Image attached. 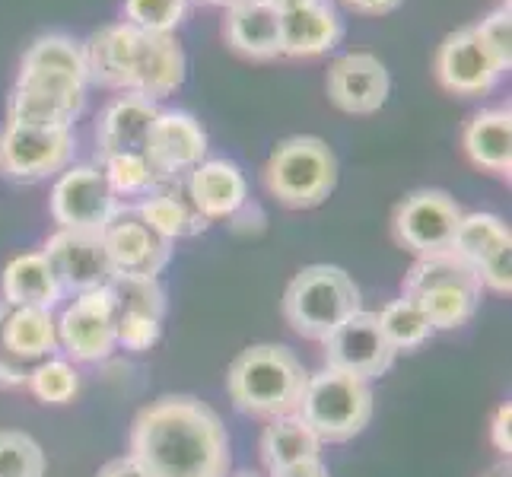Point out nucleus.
I'll use <instances>...</instances> for the list:
<instances>
[{
    "label": "nucleus",
    "mask_w": 512,
    "mask_h": 477,
    "mask_svg": "<svg viewBox=\"0 0 512 477\" xmlns=\"http://www.w3.org/2000/svg\"><path fill=\"white\" fill-rule=\"evenodd\" d=\"M147 477H229L233 452L220 414L194 395H163L131 423V452Z\"/></svg>",
    "instance_id": "nucleus-1"
},
{
    "label": "nucleus",
    "mask_w": 512,
    "mask_h": 477,
    "mask_svg": "<svg viewBox=\"0 0 512 477\" xmlns=\"http://www.w3.org/2000/svg\"><path fill=\"white\" fill-rule=\"evenodd\" d=\"M306 366L284 344L245 347L226 369V395L233 408L249 417L296 414L299 395L306 388Z\"/></svg>",
    "instance_id": "nucleus-2"
},
{
    "label": "nucleus",
    "mask_w": 512,
    "mask_h": 477,
    "mask_svg": "<svg viewBox=\"0 0 512 477\" xmlns=\"http://www.w3.org/2000/svg\"><path fill=\"white\" fill-rule=\"evenodd\" d=\"M363 309V293L353 277L334 264H309L299 271L280 299L284 322L306 341H325L353 312Z\"/></svg>",
    "instance_id": "nucleus-3"
},
{
    "label": "nucleus",
    "mask_w": 512,
    "mask_h": 477,
    "mask_svg": "<svg viewBox=\"0 0 512 477\" xmlns=\"http://www.w3.org/2000/svg\"><path fill=\"white\" fill-rule=\"evenodd\" d=\"M401 296L414 299L423 315L430 318L433 331H455L468 325L474 312H478L484 284L474 274V268L446 252L433 258H417L411 271L404 274Z\"/></svg>",
    "instance_id": "nucleus-4"
},
{
    "label": "nucleus",
    "mask_w": 512,
    "mask_h": 477,
    "mask_svg": "<svg viewBox=\"0 0 512 477\" xmlns=\"http://www.w3.org/2000/svg\"><path fill=\"white\" fill-rule=\"evenodd\" d=\"M334 185H338V156L322 137L296 134L280 140L264 163V188L290 210L325 204Z\"/></svg>",
    "instance_id": "nucleus-5"
},
{
    "label": "nucleus",
    "mask_w": 512,
    "mask_h": 477,
    "mask_svg": "<svg viewBox=\"0 0 512 477\" xmlns=\"http://www.w3.org/2000/svg\"><path fill=\"white\" fill-rule=\"evenodd\" d=\"M296 414L319 436L322 446L347 443V439L360 436L373 420V388L357 376L322 366L319 373H309Z\"/></svg>",
    "instance_id": "nucleus-6"
},
{
    "label": "nucleus",
    "mask_w": 512,
    "mask_h": 477,
    "mask_svg": "<svg viewBox=\"0 0 512 477\" xmlns=\"http://www.w3.org/2000/svg\"><path fill=\"white\" fill-rule=\"evenodd\" d=\"M58 353L55 315L0 299V388H26L32 369Z\"/></svg>",
    "instance_id": "nucleus-7"
},
{
    "label": "nucleus",
    "mask_w": 512,
    "mask_h": 477,
    "mask_svg": "<svg viewBox=\"0 0 512 477\" xmlns=\"http://www.w3.org/2000/svg\"><path fill=\"white\" fill-rule=\"evenodd\" d=\"M462 223V207L443 188H420L404 198L392 214V233L401 249L417 258L452 252V242Z\"/></svg>",
    "instance_id": "nucleus-8"
},
{
    "label": "nucleus",
    "mask_w": 512,
    "mask_h": 477,
    "mask_svg": "<svg viewBox=\"0 0 512 477\" xmlns=\"http://www.w3.org/2000/svg\"><path fill=\"white\" fill-rule=\"evenodd\" d=\"M51 220L58 229H74V233H105V226L118 214V194L105 179L102 166H67L55 188H51Z\"/></svg>",
    "instance_id": "nucleus-9"
},
{
    "label": "nucleus",
    "mask_w": 512,
    "mask_h": 477,
    "mask_svg": "<svg viewBox=\"0 0 512 477\" xmlns=\"http://www.w3.org/2000/svg\"><path fill=\"white\" fill-rule=\"evenodd\" d=\"M74 150V128H29L7 121L0 131V172L16 182H42L61 175Z\"/></svg>",
    "instance_id": "nucleus-10"
},
{
    "label": "nucleus",
    "mask_w": 512,
    "mask_h": 477,
    "mask_svg": "<svg viewBox=\"0 0 512 477\" xmlns=\"http://www.w3.org/2000/svg\"><path fill=\"white\" fill-rule=\"evenodd\" d=\"M115 322H118V312H115L109 287L74 296V303L61 312V318H55L61 353L74 363L109 360L118 347Z\"/></svg>",
    "instance_id": "nucleus-11"
},
{
    "label": "nucleus",
    "mask_w": 512,
    "mask_h": 477,
    "mask_svg": "<svg viewBox=\"0 0 512 477\" xmlns=\"http://www.w3.org/2000/svg\"><path fill=\"white\" fill-rule=\"evenodd\" d=\"M325 347V366L338 369V373L357 376L363 382H373L392 369L398 353L385 341L379 328L376 312H353L344 325L334 328L322 341Z\"/></svg>",
    "instance_id": "nucleus-12"
},
{
    "label": "nucleus",
    "mask_w": 512,
    "mask_h": 477,
    "mask_svg": "<svg viewBox=\"0 0 512 477\" xmlns=\"http://www.w3.org/2000/svg\"><path fill=\"white\" fill-rule=\"evenodd\" d=\"M436 80L446 93L474 99L490 93L500 83L506 70L497 64V58L490 55V48L484 45L478 26H465L449 32L443 45L436 51Z\"/></svg>",
    "instance_id": "nucleus-13"
},
{
    "label": "nucleus",
    "mask_w": 512,
    "mask_h": 477,
    "mask_svg": "<svg viewBox=\"0 0 512 477\" xmlns=\"http://www.w3.org/2000/svg\"><path fill=\"white\" fill-rule=\"evenodd\" d=\"M42 255L64 296L90 293L112 280V264H109V252H105L102 233L58 229L55 236H48Z\"/></svg>",
    "instance_id": "nucleus-14"
},
{
    "label": "nucleus",
    "mask_w": 512,
    "mask_h": 477,
    "mask_svg": "<svg viewBox=\"0 0 512 477\" xmlns=\"http://www.w3.org/2000/svg\"><path fill=\"white\" fill-rule=\"evenodd\" d=\"M112 274L121 277H160L172 258V242L134 214V207H118V214L102 233Z\"/></svg>",
    "instance_id": "nucleus-15"
},
{
    "label": "nucleus",
    "mask_w": 512,
    "mask_h": 477,
    "mask_svg": "<svg viewBox=\"0 0 512 477\" xmlns=\"http://www.w3.org/2000/svg\"><path fill=\"white\" fill-rule=\"evenodd\" d=\"M325 90L331 105H338L341 112L373 115L392 93V77H388V67L376 55L353 51V55H344L331 64Z\"/></svg>",
    "instance_id": "nucleus-16"
},
{
    "label": "nucleus",
    "mask_w": 512,
    "mask_h": 477,
    "mask_svg": "<svg viewBox=\"0 0 512 477\" xmlns=\"http://www.w3.org/2000/svg\"><path fill=\"white\" fill-rule=\"evenodd\" d=\"M147 156L163 179H182L207 159V131L191 112L166 109L153 121Z\"/></svg>",
    "instance_id": "nucleus-17"
},
{
    "label": "nucleus",
    "mask_w": 512,
    "mask_h": 477,
    "mask_svg": "<svg viewBox=\"0 0 512 477\" xmlns=\"http://www.w3.org/2000/svg\"><path fill=\"white\" fill-rule=\"evenodd\" d=\"M185 70H188V61H185V51L175 35L140 32L128 93H137L150 102H160L185 83Z\"/></svg>",
    "instance_id": "nucleus-18"
},
{
    "label": "nucleus",
    "mask_w": 512,
    "mask_h": 477,
    "mask_svg": "<svg viewBox=\"0 0 512 477\" xmlns=\"http://www.w3.org/2000/svg\"><path fill=\"white\" fill-rule=\"evenodd\" d=\"M156 115H160V105L137 93L112 99L99 112V121H96L99 163L112 156H125V153H147Z\"/></svg>",
    "instance_id": "nucleus-19"
},
{
    "label": "nucleus",
    "mask_w": 512,
    "mask_h": 477,
    "mask_svg": "<svg viewBox=\"0 0 512 477\" xmlns=\"http://www.w3.org/2000/svg\"><path fill=\"white\" fill-rule=\"evenodd\" d=\"M185 191L194 210L210 220H229L249 201V182L233 159H204L185 175Z\"/></svg>",
    "instance_id": "nucleus-20"
},
{
    "label": "nucleus",
    "mask_w": 512,
    "mask_h": 477,
    "mask_svg": "<svg viewBox=\"0 0 512 477\" xmlns=\"http://www.w3.org/2000/svg\"><path fill=\"white\" fill-rule=\"evenodd\" d=\"M344 39V20L331 0L280 13V55L319 58L338 48Z\"/></svg>",
    "instance_id": "nucleus-21"
},
{
    "label": "nucleus",
    "mask_w": 512,
    "mask_h": 477,
    "mask_svg": "<svg viewBox=\"0 0 512 477\" xmlns=\"http://www.w3.org/2000/svg\"><path fill=\"white\" fill-rule=\"evenodd\" d=\"M137 29L128 23H112L96 29L83 42L86 58V83L112 86V90H128L131 70H134V51H137Z\"/></svg>",
    "instance_id": "nucleus-22"
},
{
    "label": "nucleus",
    "mask_w": 512,
    "mask_h": 477,
    "mask_svg": "<svg viewBox=\"0 0 512 477\" xmlns=\"http://www.w3.org/2000/svg\"><path fill=\"white\" fill-rule=\"evenodd\" d=\"M134 214L144 220L153 233H160L169 242L182 239V236H198L210 226L188 201L185 182H179V179H166L160 188L150 191L147 198H140L134 204Z\"/></svg>",
    "instance_id": "nucleus-23"
},
{
    "label": "nucleus",
    "mask_w": 512,
    "mask_h": 477,
    "mask_svg": "<svg viewBox=\"0 0 512 477\" xmlns=\"http://www.w3.org/2000/svg\"><path fill=\"white\" fill-rule=\"evenodd\" d=\"M462 147L478 169L509 179L512 172V112L484 109L468 118L462 131Z\"/></svg>",
    "instance_id": "nucleus-24"
},
{
    "label": "nucleus",
    "mask_w": 512,
    "mask_h": 477,
    "mask_svg": "<svg viewBox=\"0 0 512 477\" xmlns=\"http://www.w3.org/2000/svg\"><path fill=\"white\" fill-rule=\"evenodd\" d=\"M226 45L252 61L280 58V13L271 4H245L226 10Z\"/></svg>",
    "instance_id": "nucleus-25"
},
{
    "label": "nucleus",
    "mask_w": 512,
    "mask_h": 477,
    "mask_svg": "<svg viewBox=\"0 0 512 477\" xmlns=\"http://www.w3.org/2000/svg\"><path fill=\"white\" fill-rule=\"evenodd\" d=\"M0 299L10 306H32V309H48L55 312V306L64 299L55 274H51L48 261L42 252H26L16 255L0 277Z\"/></svg>",
    "instance_id": "nucleus-26"
},
{
    "label": "nucleus",
    "mask_w": 512,
    "mask_h": 477,
    "mask_svg": "<svg viewBox=\"0 0 512 477\" xmlns=\"http://www.w3.org/2000/svg\"><path fill=\"white\" fill-rule=\"evenodd\" d=\"M322 458V443L299 414H284L274 417L261 433V462L268 471L293 468L303 462H319Z\"/></svg>",
    "instance_id": "nucleus-27"
},
{
    "label": "nucleus",
    "mask_w": 512,
    "mask_h": 477,
    "mask_svg": "<svg viewBox=\"0 0 512 477\" xmlns=\"http://www.w3.org/2000/svg\"><path fill=\"white\" fill-rule=\"evenodd\" d=\"M83 105L58 99L51 93L29 90V86H13L10 102H7V121L29 128H74L80 118Z\"/></svg>",
    "instance_id": "nucleus-28"
},
{
    "label": "nucleus",
    "mask_w": 512,
    "mask_h": 477,
    "mask_svg": "<svg viewBox=\"0 0 512 477\" xmlns=\"http://www.w3.org/2000/svg\"><path fill=\"white\" fill-rule=\"evenodd\" d=\"M500 249H512V233L497 214H481V210L478 214H462L452 242L455 258H462L468 268H478L481 261Z\"/></svg>",
    "instance_id": "nucleus-29"
},
{
    "label": "nucleus",
    "mask_w": 512,
    "mask_h": 477,
    "mask_svg": "<svg viewBox=\"0 0 512 477\" xmlns=\"http://www.w3.org/2000/svg\"><path fill=\"white\" fill-rule=\"evenodd\" d=\"M376 318H379V328L385 334V341L392 344L395 353H411V350L423 347L433 338L430 318L423 315V309L414 303V299H408V296L385 303L376 312Z\"/></svg>",
    "instance_id": "nucleus-30"
},
{
    "label": "nucleus",
    "mask_w": 512,
    "mask_h": 477,
    "mask_svg": "<svg viewBox=\"0 0 512 477\" xmlns=\"http://www.w3.org/2000/svg\"><path fill=\"white\" fill-rule=\"evenodd\" d=\"M20 70H58V74L77 77L86 83V58H83V42L70 39L61 32L39 35L23 55Z\"/></svg>",
    "instance_id": "nucleus-31"
},
{
    "label": "nucleus",
    "mask_w": 512,
    "mask_h": 477,
    "mask_svg": "<svg viewBox=\"0 0 512 477\" xmlns=\"http://www.w3.org/2000/svg\"><path fill=\"white\" fill-rule=\"evenodd\" d=\"M99 166H102L105 179H109V185L115 188L118 198H147L150 191H156L166 182L147 153L112 156V159H102Z\"/></svg>",
    "instance_id": "nucleus-32"
},
{
    "label": "nucleus",
    "mask_w": 512,
    "mask_h": 477,
    "mask_svg": "<svg viewBox=\"0 0 512 477\" xmlns=\"http://www.w3.org/2000/svg\"><path fill=\"white\" fill-rule=\"evenodd\" d=\"M112 293V303L115 312H134V315H150V318H160L166 315V290L160 284V277H121L112 274L109 284Z\"/></svg>",
    "instance_id": "nucleus-33"
},
{
    "label": "nucleus",
    "mask_w": 512,
    "mask_h": 477,
    "mask_svg": "<svg viewBox=\"0 0 512 477\" xmlns=\"http://www.w3.org/2000/svg\"><path fill=\"white\" fill-rule=\"evenodd\" d=\"M26 388L42 404H67V401H74V395L80 392V376H77V369L70 360L51 357V360H45L32 369Z\"/></svg>",
    "instance_id": "nucleus-34"
},
{
    "label": "nucleus",
    "mask_w": 512,
    "mask_h": 477,
    "mask_svg": "<svg viewBox=\"0 0 512 477\" xmlns=\"http://www.w3.org/2000/svg\"><path fill=\"white\" fill-rule=\"evenodd\" d=\"M0 477H45V452L23 430H0Z\"/></svg>",
    "instance_id": "nucleus-35"
},
{
    "label": "nucleus",
    "mask_w": 512,
    "mask_h": 477,
    "mask_svg": "<svg viewBox=\"0 0 512 477\" xmlns=\"http://www.w3.org/2000/svg\"><path fill=\"white\" fill-rule=\"evenodd\" d=\"M188 13V0H125V23L140 32L172 35Z\"/></svg>",
    "instance_id": "nucleus-36"
},
{
    "label": "nucleus",
    "mask_w": 512,
    "mask_h": 477,
    "mask_svg": "<svg viewBox=\"0 0 512 477\" xmlns=\"http://www.w3.org/2000/svg\"><path fill=\"white\" fill-rule=\"evenodd\" d=\"M163 338V322L150 315H134V312H121L115 322V344L125 347L131 353H147L156 347Z\"/></svg>",
    "instance_id": "nucleus-37"
},
{
    "label": "nucleus",
    "mask_w": 512,
    "mask_h": 477,
    "mask_svg": "<svg viewBox=\"0 0 512 477\" xmlns=\"http://www.w3.org/2000/svg\"><path fill=\"white\" fill-rule=\"evenodd\" d=\"M484 45L490 48V55L497 58V64L503 70L512 67V7L509 0H503V4L497 10L487 13V20H481L478 26Z\"/></svg>",
    "instance_id": "nucleus-38"
},
{
    "label": "nucleus",
    "mask_w": 512,
    "mask_h": 477,
    "mask_svg": "<svg viewBox=\"0 0 512 477\" xmlns=\"http://www.w3.org/2000/svg\"><path fill=\"white\" fill-rule=\"evenodd\" d=\"M16 86H29V90L51 93V96L77 102V105H83V109H86V83L77 80V77L58 74V70H20Z\"/></svg>",
    "instance_id": "nucleus-39"
},
{
    "label": "nucleus",
    "mask_w": 512,
    "mask_h": 477,
    "mask_svg": "<svg viewBox=\"0 0 512 477\" xmlns=\"http://www.w3.org/2000/svg\"><path fill=\"white\" fill-rule=\"evenodd\" d=\"M474 274L481 277V284L490 287L493 293H509L512 290V249L493 252L487 261H481Z\"/></svg>",
    "instance_id": "nucleus-40"
},
{
    "label": "nucleus",
    "mask_w": 512,
    "mask_h": 477,
    "mask_svg": "<svg viewBox=\"0 0 512 477\" xmlns=\"http://www.w3.org/2000/svg\"><path fill=\"white\" fill-rule=\"evenodd\" d=\"M512 404H500L497 414H493V423H490V443L500 455H509L512 452Z\"/></svg>",
    "instance_id": "nucleus-41"
},
{
    "label": "nucleus",
    "mask_w": 512,
    "mask_h": 477,
    "mask_svg": "<svg viewBox=\"0 0 512 477\" xmlns=\"http://www.w3.org/2000/svg\"><path fill=\"white\" fill-rule=\"evenodd\" d=\"M341 4L353 13H363V16H385L398 10L404 0H341Z\"/></svg>",
    "instance_id": "nucleus-42"
},
{
    "label": "nucleus",
    "mask_w": 512,
    "mask_h": 477,
    "mask_svg": "<svg viewBox=\"0 0 512 477\" xmlns=\"http://www.w3.org/2000/svg\"><path fill=\"white\" fill-rule=\"evenodd\" d=\"M96 477H147V474L131 455H121V458H112V462H105Z\"/></svg>",
    "instance_id": "nucleus-43"
},
{
    "label": "nucleus",
    "mask_w": 512,
    "mask_h": 477,
    "mask_svg": "<svg viewBox=\"0 0 512 477\" xmlns=\"http://www.w3.org/2000/svg\"><path fill=\"white\" fill-rule=\"evenodd\" d=\"M271 477H331L325 462H303V465H293V468H280V471H271Z\"/></svg>",
    "instance_id": "nucleus-44"
},
{
    "label": "nucleus",
    "mask_w": 512,
    "mask_h": 477,
    "mask_svg": "<svg viewBox=\"0 0 512 477\" xmlns=\"http://www.w3.org/2000/svg\"><path fill=\"white\" fill-rule=\"evenodd\" d=\"M264 4H271L277 13H287V10H299L309 4H322V0H264Z\"/></svg>",
    "instance_id": "nucleus-45"
},
{
    "label": "nucleus",
    "mask_w": 512,
    "mask_h": 477,
    "mask_svg": "<svg viewBox=\"0 0 512 477\" xmlns=\"http://www.w3.org/2000/svg\"><path fill=\"white\" fill-rule=\"evenodd\" d=\"M220 7L233 10V7H245V4H264V0H217Z\"/></svg>",
    "instance_id": "nucleus-46"
},
{
    "label": "nucleus",
    "mask_w": 512,
    "mask_h": 477,
    "mask_svg": "<svg viewBox=\"0 0 512 477\" xmlns=\"http://www.w3.org/2000/svg\"><path fill=\"white\" fill-rule=\"evenodd\" d=\"M188 4H217V0H188Z\"/></svg>",
    "instance_id": "nucleus-47"
},
{
    "label": "nucleus",
    "mask_w": 512,
    "mask_h": 477,
    "mask_svg": "<svg viewBox=\"0 0 512 477\" xmlns=\"http://www.w3.org/2000/svg\"><path fill=\"white\" fill-rule=\"evenodd\" d=\"M236 477H255V474H249V471H242V474H236Z\"/></svg>",
    "instance_id": "nucleus-48"
}]
</instances>
